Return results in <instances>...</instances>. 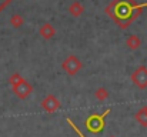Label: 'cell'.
I'll use <instances>...</instances> for the list:
<instances>
[{
	"label": "cell",
	"mask_w": 147,
	"mask_h": 137,
	"mask_svg": "<svg viewBox=\"0 0 147 137\" xmlns=\"http://www.w3.org/2000/svg\"><path fill=\"white\" fill-rule=\"evenodd\" d=\"M103 116H97V114H93L90 116L87 120H86V127L92 132V133H98L103 130Z\"/></svg>",
	"instance_id": "obj_1"
},
{
	"label": "cell",
	"mask_w": 147,
	"mask_h": 137,
	"mask_svg": "<svg viewBox=\"0 0 147 137\" xmlns=\"http://www.w3.org/2000/svg\"><path fill=\"white\" fill-rule=\"evenodd\" d=\"M63 67L67 70V73L73 74V73H76V72L80 69V61L77 60V57H69V59L63 63Z\"/></svg>",
	"instance_id": "obj_2"
},
{
	"label": "cell",
	"mask_w": 147,
	"mask_h": 137,
	"mask_svg": "<svg viewBox=\"0 0 147 137\" xmlns=\"http://www.w3.org/2000/svg\"><path fill=\"white\" fill-rule=\"evenodd\" d=\"M133 80L136 82V84H139L140 87L147 86V69L142 67L136 72V74L133 76Z\"/></svg>",
	"instance_id": "obj_3"
},
{
	"label": "cell",
	"mask_w": 147,
	"mask_h": 137,
	"mask_svg": "<svg viewBox=\"0 0 147 137\" xmlns=\"http://www.w3.org/2000/svg\"><path fill=\"white\" fill-rule=\"evenodd\" d=\"M69 11H70L73 16H80V14L84 11V7H83V4H82L80 1H73V3L70 4V7H69Z\"/></svg>",
	"instance_id": "obj_4"
},
{
	"label": "cell",
	"mask_w": 147,
	"mask_h": 137,
	"mask_svg": "<svg viewBox=\"0 0 147 137\" xmlns=\"http://www.w3.org/2000/svg\"><path fill=\"white\" fill-rule=\"evenodd\" d=\"M43 107L47 110V111H53V110H56L57 107H59V101L54 99V97H47V100L46 101H43Z\"/></svg>",
	"instance_id": "obj_5"
},
{
	"label": "cell",
	"mask_w": 147,
	"mask_h": 137,
	"mask_svg": "<svg viewBox=\"0 0 147 137\" xmlns=\"http://www.w3.org/2000/svg\"><path fill=\"white\" fill-rule=\"evenodd\" d=\"M40 33H42V34L46 37V39H49V37H51V36L54 34V29L50 26L49 23H46V24H45V26L40 29Z\"/></svg>",
	"instance_id": "obj_6"
},
{
	"label": "cell",
	"mask_w": 147,
	"mask_h": 137,
	"mask_svg": "<svg viewBox=\"0 0 147 137\" xmlns=\"http://www.w3.org/2000/svg\"><path fill=\"white\" fill-rule=\"evenodd\" d=\"M10 23H11L14 27H19V26H22V24H23V17H22V16H19V14H14V16L10 19Z\"/></svg>",
	"instance_id": "obj_7"
},
{
	"label": "cell",
	"mask_w": 147,
	"mask_h": 137,
	"mask_svg": "<svg viewBox=\"0 0 147 137\" xmlns=\"http://www.w3.org/2000/svg\"><path fill=\"white\" fill-rule=\"evenodd\" d=\"M127 45L130 46L131 49H137L139 45H140V40H139V37H137V36H131V37L127 40Z\"/></svg>",
	"instance_id": "obj_8"
},
{
	"label": "cell",
	"mask_w": 147,
	"mask_h": 137,
	"mask_svg": "<svg viewBox=\"0 0 147 137\" xmlns=\"http://www.w3.org/2000/svg\"><path fill=\"white\" fill-rule=\"evenodd\" d=\"M96 96H97V97H100V99H106V97H107V93H106V90L100 89V90L96 91Z\"/></svg>",
	"instance_id": "obj_9"
}]
</instances>
